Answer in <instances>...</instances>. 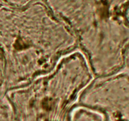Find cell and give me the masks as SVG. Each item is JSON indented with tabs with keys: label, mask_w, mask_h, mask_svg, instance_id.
<instances>
[{
	"label": "cell",
	"mask_w": 129,
	"mask_h": 121,
	"mask_svg": "<svg viewBox=\"0 0 129 121\" xmlns=\"http://www.w3.org/2000/svg\"><path fill=\"white\" fill-rule=\"evenodd\" d=\"M0 121H5V118L2 117V115L1 113H0Z\"/></svg>",
	"instance_id": "cell-1"
}]
</instances>
